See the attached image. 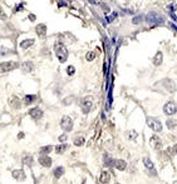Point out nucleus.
<instances>
[{"mask_svg":"<svg viewBox=\"0 0 177 184\" xmlns=\"http://www.w3.org/2000/svg\"><path fill=\"white\" fill-rule=\"evenodd\" d=\"M54 52H55V55H56V58H58V60L60 63H66L67 59H68V49L67 46L60 43V41H55V44H54Z\"/></svg>","mask_w":177,"mask_h":184,"instance_id":"nucleus-1","label":"nucleus"},{"mask_svg":"<svg viewBox=\"0 0 177 184\" xmlns=\"http://www.w3.org/2000/svg\"><path fill=\"white\" fill-rule=\"evenodd\" d=\"M146 20H147V23L151 24V25H160V24L165 23V18L162 16L161 14H158L157 11L148 13L146 15Z\"/></svg>","mask_w":177,"mask_h":184,"instance_id":"nucleus-2","label":"nucleus"},{"mask_svg":"<svg viewBox=\"0 0 177 184\" xmlns=\"http://www.w3.org/2000/svg\"><path fill=\"white\" fill-rule=\"evenodd\" d=\"M81 108H82V111L84 113V114H88V113L90 111V109L93 108V98L92 96H84L81 103Z\"/></svg>","mask_w":177,"mask_h":184,"instance_id":"nucleus-3","label":"nucleus"},{"mask_svg":"<svg viewBox=\"0 0 177 184\" xmlns=\"http://www.w3.org/2000/svg\"><path fill=\"white\" fill-rule=\"evenodd\" d=\"M147 125L153 130V132H162V123L157 118H153V117H148L147 118Z\"/></svg>","mask_w":177,"mask_h":184,"instance_id":"nucleus-4","label":"nucleus"},{"mask_svg":"<svg viewBox=\"0 0 177 184\" xmlns=\"http://www.w3.org/2000/svg\"><path fill=\"white\" fill-rule=\"evenodd\" d=\"M60 128L64 130L66 133L70 132L73 129V119L70 117H68V115H64L62 118V120H60Z\"/></svg>","mask_w":177,"mask_h":184,"instance_id":"nucleus-5","label":"nucleus"},{"mask_svg":"<svg viewBox=\"0 0 177 184\" xmlns=\"http://www.w3.org/2000/svg\"><path fill=\"white\" fill-rule=\"evenodd\" d=\"M15 68H18V64L15 61H3L0 63V73H8V72H11Z\"/></svg>","mask_w":177,"mask_h":184,"instance_id":"nucleus-6","label":"nucleus"},{"mask_svg":"<svg viewBox=\"0 0 177 184\" xmlns=\"http://www.w3.org/2000/svg\"><path fill=\"white\" fill-rule=\"evenodd\" d=\"M176 111H177V107H176V104H175V102H167L165 105H163V113L166 115H173V114H176Z\"/></svg>","mask_w":177,"mask_h":184,"instance_id":"nucleus-7","label":"nucleus"},{"mask_svg":"<svg viewBox=\"0 0 177 184\" xmlns=\"http://www.w3.org/2000/svg\"><path fill=\"white\" fill-rule=\"evenodd\" d=\"M11 175H13V178L15 180H18V182H24L26 179V174H25V172L23 171V169H14Z\"/></svg>","mask_w":177,"mask_h":184,"instance_id":"nucleus-8","label":"nucleus"},{"mask_svg":"<svg viewBox=\"0 0 177 184\" xmlns=\"http://www.w3.org/2000/svg\"><path fill=\"white\" fill-rule=\"evenodd\" d=\"M38 162H39L40 165H43V167H45V168L52 167V163H53L52 158L49 157V155H39Z\"/></svg>","mask_w":177,"mask_h":184,"instance_id":"nucleus-9","label":"nucleus"},{"mask_svg":"<svg viewBox=\"0 0 177 184\" xmlns=\"http://www.w3.org/2000/svg\"><path fill=\"white\" fill-rule=\"evenodd\" d=\"M29 115H30V118H33L34 120H39L41 117H43V110H41L40 108H38V107L32 108V109L29 110Z\"/></svg>","mask_w":177,"mask_h":184,"instance_id":"nucleus-10","label":"nucleus"},{"mask_svg":"<svg viewBox=\"0 0 177 184\" xmlns=\"http://www.w3.org/2000/svg\"><path fill=\"white\" fill-rule=\"evenodd\" d=\"M20 68H22V70L24 73H30V72L34 70V64H33V61H30V60H25V61L22 63Z\"/></svg>","mask_w":177,"mask_h":184,"instance_id":"nucleus-11","label":"nucleus"},{"mask_svg":"<svg viewBox=\"0 0 177 184\" xmlns=\"http://www.w3.org/2000/svg\"><path fill=\"white\" fill-rule=\"evenodd\" d=\"M163 85L168 90V93H175L176 91V85H175V83L171 79H165L163 80Z\"/></svg>","mask_w":177,"mask_h":184,"instance_id":"nucleus-12","label":"nucleus"},{"mask_svg":"<svg viewBox=\"0 0 177 184\" xmlns=\"http://www.w3.org/2000/svg\"><path fill=\"white\" fill-rule=\"evenodd\" d=\"M99 180H101V183H103V184L109 183V182L112 180V175H111V173L107 172V171H103V172L101 173V175H99Z\"/></svg>","mask_w":177,"mask_h":184,"instance_id":"nucleus-13","label":"nucleus"},{"mask_svg":"<svg viewBox=\"0 0 177 184\" xmlns=\"http://www.w3.org/2000/svg\"><path fill=\"white\" fill-rule=\"evenodd\" d=\"M35 31H37V34L39 35V37H45L47 35V26H45V24H39V25H37V28H35Z\"/></svg>","mask_w":177,"mask_h":184,"instance_id":"nucleus-14","label":"nucleus"},{"mask_svg":"<svg viewBox=\"0 0 177 184\" xmlns=\"http://www.w3.org/2000/svg\"><path fill=\"white\" fill-rule=\"evenodd\" d=\"M143 164L145 167L148 169L150 172H152L153 174H156V171H154V165H153V162L150 159V158H143Z\"/></svg>","mask_w":177,"mask_h":184,"instance_id":"nucleus-15","label":"nucleus"},{"mask_svg":"<svg viewBox=\"0 0 177 184\" xmlns=\"http://www.w3.org/2000/svg\"><path fill=\"white\" fill-rule=\"evenodd\" d=\"M23 164L26 165V167H33V164H34V158L32 157L30 154L23 155Z\"/></svg>","mask_w":177,"mask_h":184,"instance_id":"nucleus-16","label":"nucleus"},{"mask_svg":"<svg viewBox=\"0 0 177 184\" xmlns=\"http://www.w3.org/2000/svg\"><path fill=\"white\" fill-rule=\"evenodd\" d=\"M114 167H116V169H118V171H124V169L127 168V163L122 159H116L114 160Z\"/></svg>","mask_w":177,"mask_h":184,"instance_id":"nucleus-17","label":"nucleus"},{"mask_svg":"<svg viewBox=\"0 0 177 184\" xmlns=\"http://www.w3.org/2000/svg\"><path fill=\"white\" fill-rule=\"evenodd\" d=\"M9 105L10 107H13V108H15V109H18V108H20V100L17 98V96H10L9 98Z\"/></svg>","mask_w":177,"mask_h":184,"instance_id":"nucleus-18","label":"nucleus"},{"mask_svg":"<svg viewBox=\"0 0 177 184\" xmlns=\"http://www.w3.org/2000/svg\"><path fill=\"white\" fill-rule=\"evenodd\" d=\"M34 39H25V40H23V41H20V44H19V46L22 48V49H28V48H30L33 44H34Z\"/></svg>","mask_w":177,"mask_h":184,"instance_id":"nucleus-19","label":"nucleus"},{"mask_svg":"<svg viewBox=\"0 0 177 184\" xmlns=\"http://www.w3.org/2000/svg\"><path fill=\"white\" fill-rule=\"evenodd\" d=\"M151 144H152L153 148H156V149H160V148L162 147L160 138H158V137H156V135H153V137L151 138Z\"/></svg>","mask_w":177,"mask_h":184,"instance_id":"nucleus-20","label":"nucleus"},{"mask_svg":"<svg viewBox=\"0 0 177 184\" xmlns=\"http://www.w3.org/2000/svg\"><path fill=\"white\" fill-rule=\"evenodd\" d=\"M53 149H54L53 145H45V147H41V148H40V149H39V153H40V155H48Z\"/></svg>","mask_w":177,"mask_h":184,"instance_id":"nucleus-21","label":"nucleus"},{"mask_svg":"<svg viewBox=\"0 0 177 184\" xmlns=\"http://www.w3.org/2000/svg\"><path fill=\"white\" fill-rule=\"evenodd\" d=\"M162 60H163V55H162L161 52H157V54H156L154 58H153V64L154 65H161Z\"/></svg>","mask_w":177,"mask_h":184,"instance_id":"nucleus-22","label":"nucleus"},{"mask_svg":"<svg viewBox=\"0 0 177 184\" xmlns=\"http://www.w3.org/2000/svg\"><path fill=\"white\" fill-rule=\"evenodd\" d=\"M64 171H66L64 167H56V168L54 169V177H55L56 179H59L60 177L64 175Z\"/></svg>","mask_w":177,"mask_h":184,"instance_id":"nucleus-23","label":"nucleus"},{"mask_svg":"<svg viewBox=\"0 0 177 184\" xmlns=\"http://www.w3.org/2000/svg\"><path fill=\"white\" fill-rule=\"evenodd\" d=\"M67 148H68V145L64 143V144H58L55 147V153L56 154H63L66 150H67Z\"/></svg>","mask_w":177,"mask_h":184,"instance_id":"nucleus-24","label":"nucleus"},{"mask_svg":"<svg viewBox=\"0 0 177 184\" xmlns=\"http://www.w3.org/2000/svg\"><path fill=\"white\" fill-rule=\"evenodd\" d=\"M37 99V96L35 95H25L24 96V99H23V102H24V104L25 105H29V104H32V103H34V100Z\"/></svg>","mask_w":177,"mask_h":184,"instance_id":"nucleus-25","label":"nucleus"},{"mask_svg":"<svg viewBox=\"0 0 177 184\" xmlns=\"http://www.w3.org/2000/svg\"><path fill=\"white\" fill-rule=\"evenodd\" d=\"M83 144H84V138H83V137H77V138L74 139V145L81 147V145H83Z\"/></svg>","mask_w":177,"mask_h":184,"instance_id":"nucleus-26","label":"nucleus"},{"mask_svg":"<svg viewBox=\"0 0 177 184\" xmlns=\"http://www.w3.org/2000/svg\"><path fill=\"white\" fill-rule=\"evenodd\" d=\"M10 53H13V50H10V49H6L4 46H0V55H8Z\"/></svg>","mask_w":177,"mask_h":184,"instance_id":"nucleus-27","label":"nucleus"},{"mask_svg":"<svg viewBox=\"0 0 177 184\" xmlns=\"http://www.w3.org/2000/svg\"><path fill=\"white\" fill-rule=\"evenodd\" d=\"M74 100V96H68L66 99H63V105H69V104H72Z\"/></svg>","mask_w":177,"mask_h":184,"instance_id":"nucleus-28","label":"nucleus"},{"mask_svg":"<svg viewBox=\"0 0 177 184\" xmlns=\"http://www.w3.org/2000/svg\"><path fill=\"white\" fill-rule=\"evenodd\" d=\"M96 58V54H94V52H88L87 53V55H86V59L88 60V61H92Z\"/></svg>","mask_w":177,"mask_h":184,"instance_id":"nucleus-29","label":"nucleus"},{"mask_svg":"<svg viewBox=\"0 0 177 184\" xmlns=\"http://www.w3.org/2000/svg\"><path fill=\"white\" fill-rule=\"evenodd\" d=\"M142 19H143L142 15H137V16H134V18H133L132 22H133V24H139L141 22H142Z\"/></svg>","mask_w":177,"mask_h":184,"instance_id":"nucleus-30","label":"nucleus"},{"mask_svg":"<svg viewBox=\"0 0 177 184\" xmlns=\"http://www.w3.org/2000/svg\"><path fill=\"white\" fill-rule=\"evenodd\" d=\"M67 73H68V75H73V74L75 73V68H74L73 65H69V67L67 68Z\"/></svg>","mask_w":177,"mask_h":184,"instance_id":"nucleus-31","label":"nucleus"},{"mask_svg":"<svg viewBox=\"0 0 177 184\" xmlns=\"http://www.w3.org/2000/svg\"><path fill=\"white\" fill-rule=\"evenodd\" d=\"M137 135H138V134H137L136 132H134V130H131V132L128 133V138H130V139H132V140L136 139V138H137Z\"/></svg>","mask_w":177,"mask_h":184,"instance_id":"nucleus-32","label":"nucleus"},{"mask_svg":"<svg viewBox=\"0 0 177 184\" xmlns=\"http://www.w3.org/2000/svg\"><path fill=\"white\" fill-rule=\"evenodd\" d=\"M68 139V137H67V134H62V135H59V138H58V140L60 141L62 144H64V141Z\"/></svg>","mask_w":177,"mask_h":184,"instance_id":"nucleus-33","label":"nucleus"},{"mask_svg":"<svg viewBox=\"0 0 177 184\" xmlns=\"http://www.w3.org/2000/svg\"><path fill=\"white\" fill-rule=\"evenodd\" d=\"M105 165H107V167H109V165H114V160H113L112 158L109 159V158L107 157V158H105Z\"/></svg>","mask_w":177,"mask_h":184,"instance_id":"nucleus-34","label":"nucleus"},{"mask_svg":"<svg viewBox=\"0 0 177 184\" xmlns=\"http://www.w3.org/2000/svg\"><path fill=\"white\" fill-rule=\"evenodd\" d=\"M0 19H6V14L4 13V10H3L2 6H0Z\"/></svg>","mask_w":177,"mask_h":184,"instance_id":"nucleus-35","label":"nucleus"},{"mask_svg":"<svg viewBox=\"0 0 177 184\" xmlns=\"http://www.w3.org/2000/svg\"><path fill=\"white\" fill-rule=\"evenodd\" d=\"M167 125H168V128H173V120H167Z\"/></svg>","mask_w":177,"mask_h":184,"instance_id":"nucleus-36","label":"nucleus"},{"mask_svg":"<svg viewBox=\"0 0 177 184\" xmlns=\"http://www.w3.org/2000/svg\"><path fill=\"white\" fill-rule=\"evenodd\" d=\"M24 138V133H19L18 134V139H23Z\"/></svg>","mask_w":177,"mask_h":184,"instance_id":"nucleus-37","label":"nucleus"},{"mask_svg":"<svg viewBox=\"0 0 177 184\" xmlns=\"http://www.w3.org/2000/svg\"><path fill=\"white\" fill-rule=\"evenodd\" d=\"M29 19L30 20H35V15H33V14H32V15H29Z\"/></svg>","mask_w":177,"mask_h":184,"instance_id":"nucleus-38","label":"nucleus"},{"mask_svg":"<svg viewBox=\"0 0 177 184\" xmlns=\"http://www.w3.org/2000/svg\"><path fill=\"white\" fill-rule=\"evenodd\" d=\"M171 28H173V29L177 31V25H175V24H171Z\"/></svg>","mask_w":177,"mask_h":184,"instance_id":"nucleus-39","label":"nucleus"},{"mask_svg":"<svg viewBox=\"0 0 177 184\" xmlns=\"http://www.w3.org/2000/svg\"><path fill=\"white\" fill-rule=\"evenodd\" d=\"M175 150H177V145H176V147H175Z\"/></svg>","mask_w":177,"mask_h":184,"instance_id":"nucleus-40","label":"nucleus"}]
</instances>
